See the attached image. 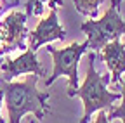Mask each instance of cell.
I'll return each instance as SVG.
<instances>
[{"mask_svg": "<svg viewBox=\"0 0 125 123\" xmlns=\"http://www.w3.org/2000/svg\"><path fill=\"white\" fill-rule=\"evenodd\" d=\"M40 76L28 75L23 82H4L0 80V88L4 90V102L7 106L9 123H21L26 113H31L35 120L42 121L51 111L47 101L51 99L49 92L37 88Z\"/></svg>", "mask_w": 125, "mask_h": 123, "instance_id": "obj_1", "label": "cell"}, {"mask_svg": "<svg viewBox=\"0 0 125 123\" xmlns=\"http://www.w3.org/2000/svg\"><path fill=\"white\" fill-rule=\"evenodd\" d=\"M89 66H87V75L85 82L73 90L70 97H80L83 102V116L80 123H89L90 116L96 111H109L113 107V102L122 99V94L111 92L108 88V83L111 80L109 75H101L96 69V52H89Z\"/></svg>", "mask_w": 125, "mask_h": 123, "instance_id": "obj_2", "label": "cell"}, {"mask_svg": "<svg viewBox=\"0 0 125 123\" xmlns=\"http://www.w3.org/2000/svg\"><path fill=\"white\" fill-rule=\"evenodd\" d=\"M45 49L54 61L52 73L45 80V87L49 88L57 78L68 76V95H70L73 90L78 88V63H80V57L89 50V42L85 40L82 43H71L64 49H56L47 43Z\"/></svg>", "mask_w": 125, "mask_h": 123, "instance_id": "obj_3", "label": "cell"}, {"mask_svg": "<svg viewBox=\"0 0 125 123\" xmlns=\"http://www.w3.org/2000/svg\"><path fill=\"white\" fill-rule=\"evenodd\" d=\"M80 29L87 35V42L92 52H96L101 50L106 43L120 40L122 35H125V21L120 16V7L111 4L101 19H89L82 23Z\"/></svg>", "mask_w": 125, "mask_h": 123, "instance_id": "obj_4", "label": "cell"}, {"mask_svg": "<svg viewBox=\"0 0 125 123\" xmlns=\"http://www.w3.org/2000/svg\"><path fill=\"white\" fill-rule=\"evenodd\" d=\"M26 12L10 10L0 18V56H5L12 50L26 49L28 28H26Z\"/></svg>", "mask_w": 125, "mask_h": 123, "instance_id": "obj_5", "label": "cell"}, {"mask_svg": "<svg viewBox=\"0 0 125 123\" xmlns=\"http://www.w3.org/2000/svg\"><path fill=\"white\" fill-rule=\"evenodd\" d=\"M19 75H37V76H45V69L42 68L40 61L37 57V52L26 47L23 54H19L14 59H0V80L10 82L12 78Z\"/></svg>", "mask_w": 125, "mask_h": 123, "instance_id": "obj_6", "label": "cell"}, {"mask_svg": "<svg viewBox=\"0 0 125 123\" xmlns=\"http://www.w3.org/2000/svg\"><path fill=\"white\" fill-rule=\"evenodd\" d=\"M66 38V29L59 24L57 19V7L51 9L49 14L38 21L35 29H31L28 33V49L37 52L42 45H47L54 40H64Z\"/></svg>", "mask_w": 125, "mask_h": 123, "instance_id": "obj_7", "label": "cell"}, {"mask_svg": "<svg viewBox=\"0 0 125 123\" xmlns=\"http://www.w3.org/2000/svg\"><path fill=\"white\" fill-rule=\"evenodd\" d=\"M103 61L106 63L109 73H111V80L109 83L118 85L122 83V76L125 75V45L122 43V40H113L106 43L103 47V54H101Z\"/></svg>", "mask_w": 125, "mask_h": 123, "instance_id": "obj_8", "label": "cell"}, {"mask_svg": "<svg viewBox=\"0 0 125 123\" xmlns=\"http://www.w3.org/2000/svg\"><path fill=\"white\" fill-rule=\"evenodd\" d=\"M49 4L51 9H56V7H62L64 5V0H28L24 4L26 7V16H40L43 12V5Z\"/></svg>", "mask_w": 125, "mask_h": 123, "instance_id": "obj_9", "label": "cell"}, {"mask_svg": "<svg viewBox=\"0 0 125 123\" xmlns=\"http://www.w3.org/2000/svg\"><path fill=\"white\" fill-rule=\"evenodd\" d=\"M103 4V0H73L75 9L83 14V16H89L90 19H94L97 16V10Z\"/></svg>", "mask_w": 125, "mask_h": 123, "instance_id": "obj_10", "label": "cell"}, {"mask_svg": "<svg viewBox=\"0 0 125 123\" xmlns=\"http://www.w3.org/2000/svg\"><path fill=\"white\" fill-rule=\"evenodd\" d=\"M122 85V104L120 106H116V107H111L109 109V113H108V118L109 120H122V123H125V82H122L120 83Z\"/></svg>", "mask_w": 125, "mask_h": 123, "instance_id": "obj_11", "label": "cell"}, {"mask_svg": "<svg viewBox=\"0 0 125 123\" xmlns=\"http://www.w3.org/2000/svg\"><path fill=\"white\" fill-rule=\"evenodd\" d=\"M94 123H111V121H109V118H108L106 111H104V109H101V111L97 113L96 120H94Z\"/></svg>", "mask_w": 125, "mask_h": 123, "instance_id": "obj_12", "label": "cell"}, {"mask_svg": "<svg viewBox=\"0 0 125 123\" xmlns=\"http://www.w3.org/2000/svg\"><path fill=\"white\" fill-rule=\"evenodd\" d=\"M2 102H4V90L0 88V107H2ZM0 123H5V120L2 118V114H0Z\"/></svg>", "mask_w": 125, "mask_h": 123, "instance_id": "obj_13", "label": "cell"}, {"mask_svg": "<svg viewBox=\"0 0 125 123\" xmlns=\"http://www.w3.org/2000/svg\"><path fill=\"white\" fill-rule=\"evenodd\" d=\"M122 2H123V0H113V2H111V4H113V5H116V7H118V5H120V4H122Z\"/></svg>", "mask_w": 125, "mask_h": 123, "instance_id": "obj_14", "label": "cell"}, {"mask_svg": "<svg viewBox=\"0 0 125 123\" xmlns=\"http://www.w3.org/2000/svg\"><path fill=\"white\" fill-rule=\"evenodd\" d=\"M4 2H5V0H0V9H2V4H4Z\"/></svg>", "mask_w": 125, "mask_h": 123, "instance_id": "obj_15", "label": "cell"}, {"mask_svg": "<svg viewBox=\"0 0 125 123\" xmlns=\"http://www.w3.org/2000/svg\"><path fill=\"white\" fill-rule=\"evenodd\" d=\"M30 123H33V120H31V121H30Z\"/></svg>", "mask_w": 125, "mask_h": 123, "instance_id": "obj_16", "label": "cell"}, {"mask_svg": "<svg viewBox=\"0 0 125 123\" xmlns=\"http://www.w3.org/2000/svg\"><path fill=\"white\" fill-rule=\"evenodd\" d=\"M0 59H2V56H0Z\"/></svg>", "mask_w": 125, "mask_h": 123, "instance_id": "obj_17", "label": "cell"}]
</instances>
